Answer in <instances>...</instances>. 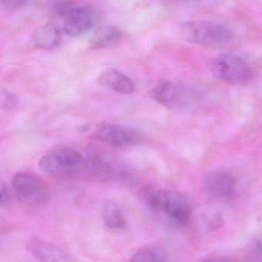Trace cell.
Returning <instances> with one entry per match:
<instances>
[{"instance_id": "cell-6", "label": "cell", "mask_w": 262, "mask_h": 262, "mask_svg": "<svg viewBox=\"0 0 262 262\" xmlns=\"http://www.w3.org/2000/svg\"><path fill=\"white\" fill-rule=\"evenodd\" d=\"M83 164V157L79 152L70 147H60L43 155L38 166L46 175L64 176L73 174Z\"/></svg>"}, {"instance_id": "cell-11", "label": "cell", "mask_w": 262, "mask_h": 262, "mask_svg": "<svg viewBox=\"0 0 262 262\" xmlns=\"http://www.w3.org/2000/svg\"><path fill=\"white\" fill-rule=\"evenodd\" d=\"M28 252L38 261L59 262L70 260L69 255L59 247L41 241L36 237L29 240L26 244Z\"/></svg>"}, {"instance_id": "cell-1", "label": "cell", "mask_w": 262, "mask_h": 262, "mask_svg": "<svg viewBox=\"0 0 262 262\" xmlns=\"http://www.w3.org/2000/svg\"><path fill=\"white\" fill-rule=\"evenodd\" d=\"M143 198L152 212L164 215L176 226H185L190 221L192 208L183 194L148 187L143 191Z\"/></svg>"}, {"instance_id": "cell-13", "label": "cell", "mask_w": 262, "mask_h": 262, "mask_svg": "<svg viewBox=\"0 0 262 262\" xmlns=\"http://www.w3.org/2000/svg\"><path fill=\"white\" fill-rule=\"evenodd\" d=\"M33 42L38 49L51 50L59 46L61 33L56 25L46 23L40 26L33 34Z\"/></svg>"}, {"instance_id": "cell-16", "label": "cell", "mask_w": 262, "mask_h": 262, "mask_svg": "<svg viewBox=\"0 0 262 262\" xmlns=\"http://www.w3.org/2000/svg\"><path fill=\"white\" fill-rule=\"evenodd\" d=\"M131 261L136 262H156L168 261L164 252L154 247H144L133 255Z\"/></svg>"}, {"instance_id": "cell-9", "label": "cell", "mask_w": 262, "mask_h": 262, "mask_svg": "<svg viewBox=\"0 0 262 262\" xmlns=\"http://www.w3.org/2000/svg\"><path fill=\"white\" fill-rule=\"evenodd\" d=\"M64 18L63 30L70 36H77L93 26L94 15L87 7L72 6L61 14Z\"/></svg>"}, {"instance_id": "cell-18", "label": "cell", "mask_w": 262, "mask_h": 262, "mask_svg": "<svg viewBox=\"0 0 262 262\" xmlns=\"http://www.w3.org/2000/svg\"><path fill=\"white\" fill-rule=\"evenodd\" d=\"M29 0H0V4L6 9L15 10L26 6Z\"/></svg>"}, {"instance_id": "cell-7", "label": "cell", "mask_w": 262, "mask_h": 262, "mask_svg": "<svg viewBox=\"0 0 262 262\" xmlns=\"http://www.w3.org/2000/svg\"><path fill=\"white\" fill-rule=\"evenodd\" d=\"M12 187L20 201L42 205L49 200V186L41 178L29 172H18L12 178Z\"/></svg>"}, {"instance_id": "cell-20", "label": "cell", "mask_w": 262, "mask_h": 262, "mask_svg": "<svg viewBox=\"0 0 262 262\" xmlns=\"http://www.w3.org/2000/svg\"><path fill=\"white\" fill-rule=\"evenodd\" d=\"M181 1L187 2V3H192V2L196 1V0H181Z\"/></svg>"}, {"instance_id": "cell-14", "label": "cell", "mask_w": 262, "mask_h": 262, "mask_svg": "<svg viewBox=\"0 0 262 262\" xmlns=\"http://www.w3.org/2000/svg\"><path fill=\"white\" fill-rule=\"evenodd\" d=\"M122 38V32L118 28L112 26H103L95 32L90 44L94 49H104L115 46Z\"/></svg>"}, {"instance_id": "cell-5", "label": "cell", "mask_w": 262, "mask_h": 262, "mask_svg": "<svg viewBox=\"0 0 262 262\" xmlns=\"http://www.w3.org/2000/svg\"><path fill=\"white\" fill-rule=\"evenodd\" d=\"M211 72L216 79L233 86L246 84L252 76L247 62L232 52H226L215 57L211 63Z\"/></svg>"}, {"instance_id": "cell-19", "label": "cell", "mask_w": 262, "mask_h": 262, "mask_svg": "<svg viewBox=\"0 0 262 262\" xmlns=\"http://www.w3.org/2000/svg\"><path fill=\"white\" fill-rule=\"evenodd\" d=\"M10 199L11 194L7 185L0 180V207L7 206Z\"/></svg>"}, {"instance_id": "cell-2", "label": "cell", "mask_w": 262, "mask_h": 262, "mask_svg": "<svg viewBox=\"0 0 262 262\" xmlns=\"http://www.w3.org/2000/svg\"><path fill=\"white\" fill-rule=\"evenodd\" d=\"M181 35L188 43L211 48L226 46L234 37L232 31L225 25L204 20L183 23Z\"/></svg>"}, {"instance_id": "cell-4", "label": "cell", "mask_w": 262, "mask_h": 262, "mask_svg": "<svg viewBox=\"0 0 262 262\" xmlns=\"http://www.w3.org/2000/svg\"><path fill=\"white\" fill-rule=\"evenodd\" d=\"M84 166L89 172L101 181L124 182L130 178V169L111 154L92 151L86 156Z\"/></svg>"}, {"instance_id": "cell-10", "label": "cell", "mask_w": 262, "mask_h": 262, "mask_svg": "<svg viewBox=\"0 0 262 262\" xmlns=\"http://www.w3.org/2000/svg\"><path fill=\"white\" fill-rule=\"evenodd\" d=\"M204 186L208 193L216 199H231L236 192V182L228 172H209L205 176Z\"/></svg>"}, {"instance_id": "cell-3", "label": "cell", "mask_w": 262, "mask_h": 262, "mask_svg": "<svg viewBox=\"0 0 262 262\" xmlns=\"http://www.w3.org/2000/svg\"><path fill=\"white\" fill-rule=\"evenodd\" d=\"M151 94L156 101L175 110H192L200 103V92L195 89L169 80L159 83Z\"/></svg>"}, {"instance_id": "cell-12", "label": "cell", "mask_w": 262, "mask_h": 262, "mask_svg": "<svg viewBox=\"0 0 262 262\" xmlns=\"http://www.w3.org/2000/svg\"><path fill=\"white\" fill-rule=\"evenodd\" d=\"M101 86L123 95H131L135 90L132 80L117 69H110L101 74L98 78Z\"/></svg>"}, {"instance_id": "cell-17", "label": "cell", "mask_w": 262, "mask_h": 262, "mask_svg": "<svg viewBox=\"0 0 262 262\" xmlns=\"http://www.w3.org/2000/svg\"><path fill=\"white\" fill-rule=\"evenodd\" d=\"M18 98L15 94L9 91L0 90V109L3 111H12L18 105Z\"/></svg>"}, {"instance_id": "cell-15", "label": "cell", "mask_w": 262, "mask_h": 262, "mask_svg": "<svg viewBox=\"0 0 262 262\" xmlns=\"http://www.w3.org/2000/svg\"><path fill=\"white\" fill-rule=\"evenodd\" d=\"M104 225L112 230H121L126 226V220L121 207L113 200L104 201L102 208Z\"/></svg>"}, {"instance_id": "cell-8", "label": "cell", "mask_w": 262, "mask_h": 262, "mask_svg": "<svg viewBox=\"0 0 262 262\" xmlns=\"http://www.w3.org/2000/svg\"><path fill=\"white\" fill-rule=\"evenodd\" d=\"M94 137L101 143L118 148L133 146L140 139V135L134 129L112 123L98 125Z\"/></svg>"}]
</instances>
